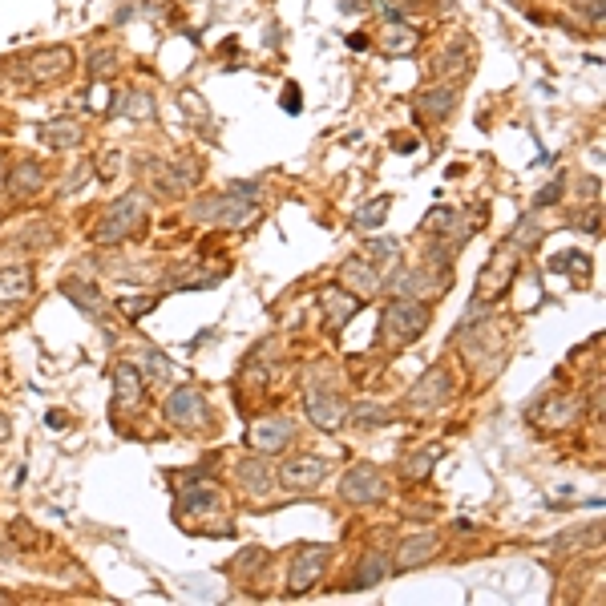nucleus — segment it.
Masks as SVG:
<instances>
[{
  "label": "nucleus",
  "instance_id": "22",
  "mask_svg": "<svg viewBox=\"0 0 606 606\" xmlns=\"http://www.w3.org/2000/svg\"><path fill=\"white\" fill-rule=\"evenodd\" d=\"M380 45H384V53H388V57H409V53L417 49V33H413L409 25H404V21H388V25H384Z\"/></svg>",
  "mask_w": 606,
  "mask_h": 606
},
{
  "label": "nucleus",
  "instance_id": "11",
  "mask_svg": "<svg viewBox=\"0 0 606 606\" xmlns=\"http://www.w3.org/2000/svg\"><path fill=\"white\" fill-rule=\"evenodd\" d=\"M291 437H295V425H291L287 417H267V421H255V425H251V445H255V453H263V457L283 453V449L291 445Z\"/></svg>",
  "mask_w": 606,
  "mask_h": 606
},
{
  "label": "nucleus",
  "instance_id": "1",
  "mask_svg": "<svg viewBox=\"0 0 606 606\" xmlns=\"http://www.w3.org/2000/svg\"><path fill=\"white\" fill-rule=\"evenodd\" d=\"M429 328V303L413 295H392V303L380 312V340L388 344H413Z\"/></svg>",
  "mask_w": 606,
  "mask_h": 606
},
{
  "label": "nucleus",
  "instance_id": "34",
  "mask_svg": "<svg viewBox=\"0 0 606 606\" xmlns=\"http://www.w3.org/2000/svg\"><path fill=\"white\" fill-rule=\"evenodd\" d=\"M154 308V295H142V299H122V312L130 316V320H138V316H146Z\"/></svg>",
  "mask_w": 606,
  "mask_h": 606
},
{
  "label": "nucleus",
  "instance_id": "29",
  "mask_svg": "<svg viewBox=\"0 0 606 606\" xmlns=\"http://www.w3.org/2000/svg\"><path fill=\"white\" fill-rule=\"evenodd\" d=\"M142 376H154V380H174V364L158 352V348H146V360H142Z\"/></svg>",
  "mask_w": 606,
  "mask_h": 606
},
{
  "label": "nucleus",
  "instance_id": "36",
  "mask_svg": "<svg viewBox=\"0 0 606 606\" xmlns=\"http://www.w3.org/2000/svg\"><path fill=\"white\" fill-rule=\"evenodd\" d=\"M578 9H582V17H586L590 25L602 21V0H578Z\"/></svg>",
  "mask_w": 606,
  "mask_h": 606
},
{
  "label": "nucleus",
  "instance_id": "27",
  "mask_svg": "<svg viewBox=\"0 0 606 606\" xmlns=\"http://www.w3.org/2000/svg\"><path fill=\"white\" fill-rule=\"evenodd\" d=\"M574 404H578V400H570V396H558V400H550V404H546V409H554V413H534V421H538V425H546V429H554V425H566V421L578 413Z\"/></svg>",
  "mask_w": 606,
  "mask_h": 606
},
{
  "label": "nucleus",
  "instance_id": "20",
  "mask_svg": "<svg viewBox=\"0 0 606 606\" xmlns=\"http://www.w3.org/2000/svg\"><path fill=\"white\" fill-rule=\"evenodd\" d=\"M29 291H33L29 267H5L0 271V308H5V303H21Z\"/></svg>",
  "mask_w": 606,
  "mask_h": 606
},
{
  "label": "nucleus",
  "instance_id": "24",
  "mask_svg": "<svg viewBox=\"0 0 606 606\" xmlns=\"http://www.w3.org/2000/svg\"><path fill=\"white\" fill-rule=\"evenodd\" d=\"M194 182H198V166H194V162H186V158L170 162V166L162 170V178H158V186H162L166 194H182V190H190Z\"/></svg>",
  "mask_w": 606,
  "mask_h": 606
},
{
  "label": "nucleus",
  "instance_id": "32",
  "mask_svg": "<svg viewBox=\"0 0 606 606\" xmlns=\"http://www.w3.org/2000/svg\"><path fill=\"white\" fill-rule=\"evenodd\" d=\"M114 69H118L114 49H97V53L89 57V73H93V77H101V73H114Z\"/></svg>",
  "mask_w": 606,
  "mask_h": 606
},
{
  "label": "nucleus",
  "instance_id": "35",
  "mask_svg": "<svg viewBox=\"0 0 606 606\" xmlns=\"http://www.w3.org/2000/svg\"><path fill=\"white\" fill-rule=\"evenodd\" d=\"M352 417H356V425H384V421H388V413H380L376 404H360Z\"/></svg>",
  "mask_w": 606,
  "mask_h": 606
},
{
  "label": "nucleus",
  "instance_id": "42",
  "mask_svg": "<svg viewBox=\"0 0 606 606\" xmlns=\"http://www.w3.org/2000/svg\"><path fill=\"white\" fill-rule=\"evenodd\" d=\"M0 89H5V77H0Z\"/></svg>",
  "mask_w": 606,
  "mask_h": 606
},
{
  "label": "nucleus",
  "instance_id": "37",
  "mask_svg": "<svg viewBox=\"0 0 606 606\" xmlns=\"http://www.w3.org/2000/svg\"><path fill=\"white\" fill-rule=\"evenodd\" d=\"M574 227H582V231H598V211H578Z\"/></svg>",
  "mask_w": 606,
  "mask_h": 606
},
{
  "label": "nucleus",
  "instance_id": "43",
  "mask_svg": "<svg viewBox=\"0 0 606 606\" xmlns=\"http://www.w3.org/2000/svg\"><path fill=\"white\" fill-rule=\"evenodd\" d=\"M0 602H5V594H0Z\"/></svg>",
  "mask_w": 606,
  "mask_h": 606
},
{
  "label": "nucleus",
  "instance_id": "13",
  "mask_svg": "<svg viewBox=\"0 0 606 606\" xmlns=\"http://www.w3.org/2000/svg\"><path fill=\"white\" fill-rule=\"evenodd\" d=\"M235 473H239V485H243L251 497H267V493L279 485V477H275V469L267 465V457H263V453H259V457L239 461V465H235Z\"/></svg>",
  "mask_w": 606,
  "mask_h": 606
},
{
  "label": "nucleus",
  "instance_id": "41",
  "mask_svg": "<svg viewBox=\"0 0 606 606\" xmlns=\"http://www.w3.org/2000/svg\"><path fill=\"white\" fill-rule=\"evenodd\" d=\"M5 437H9V421H5V417H0V441H5Z\"/></svg>",
  "mask_w": 606,
  "mask_h": 606
},
{
  "label": "nucleus",
  "instance_id": "12",
  "mask_svg": "<svg viewBox=\"0 0 606 606\" xmlns=\"http://www.w3.org/2000/svg\"><path fill=\"white\" fill-rule=\"evenodd\" d=\"M142 400H146L142 368H138V364H118V376H114V409H118V413H138Z\"/></svg>",
  "mask_w": 606,
  "mask_h": 606
},
{
  "label": "nucleus",
  "instance_id": "39",
  "mask_svg": "<svg viewBox=\"0 0 606 606\" xmlns=\"http://www.w3.org/2000/svg\"><path fill=\"white\" fill-rule=\"evenodd\" d=\"M283 106H287V110H295V106H299V97H295V89H287V93H283Z\"/></svg>",
  "mask_w": 606,
  "mask_h": 606
},
{
  "label": "nucleus",
  "instance_id": "38",
  "mask_svg": "<svg viewBox=\"0 0 606 606\" xmlns=\"http://www.w3.org/2000/svg\"><path fill=\"white\" fill-rule=\"evenodd\" d=\"M554 198H562V182H554V186H546L538 198H534V207H546V202H554Z\"/></svg>",
  "mask_w": 606,
  "mask_h": 606
},
{
  "label": "nucleus",
  "instance_id": "9",
  "mask_svg": "<svg viewBox=\"0 0 606 606\" xmlns=\"http://www.w3.org/2000/svg\"><path fill=\"white\" fill-rule=\"evenodd\" d=\"M324 477H328V461H324V457H291V461L279 469V485L299 489V493L316 489Z\"/></svg>",
  "mask_w": 606,
  "mask_h": 606
},
{
  "label": "nucleus",
  "instance_id": "30",
  "mask_svg": "<svg viewBox=\"0 0 606 606\" xmlns=\"http://www.w3.org/2000/svg\"><path fill=\"white\" fill-rule=\"evenodd\" d=\"M122 114H126V118H138V114H142V118H150V114H154V101H150L146 93H126Z\"/></svg>",
  "mask_w": 606,
  "mask_h": 606
},
{
  "label": "nucleus",
  "instance_id": "28",
  "mask_svg": "<svg viewBox=\"0 0 606 606\" xmlns=\"http://www.w3.org/2000/svg\"><path fill=\"white\" fill-rule=\"evenodd\" d=\"M437 457H441V449H417L409 461L400 465V473H404V477H425V473L437 465Z\"/></svg>",
  "mask_w": 606,
  "mask_h": 606
},
{
  "label": "nucleus",
  "instance_id": "21",
  "mask_svg": "<svg viewBox=\"0 0 606 606\" xmlns=\"http://www.w3.org/2000/svg\"><path fill=\"white\" fill-rule=\"evenodd\" d=\"M61 291L77 303V308H81L85 316H93V320L101 316V291H97V283H89V279H65V283H61Z\"/></svg>",
  "mask_w": 606,
  "mask_h": 606
},
{
  "label": "nucleus",
  "instance_id": "19",
  "mask_svg": "<svg viewBox=\"0 0 606 606\" xmlns=\"http://www.w3.org/2000/svg\"><path fill=\"white\" fill-rule=\"evenodd\" d=\"M320 303H324V312H328V324L340 332V328L356 316V303H360V299H356V295H348L344 287H328V291L320 295Z\"/></svg>",
  "mask_w": 606,
  "mask_h": 606
},
{
  "label": "nucleus",
  "instance_id": "8",
  "mask_svg": "<svg viewBox=\"0 0 606 606\" xmlns=\"http://www.w3.org/2000/svg\"><path fill=\"white\" fill-rule=\"evenodd\" d=\"M308 417H312V425L316 429H324V433H332V429H340L344 421H348V404H344V396H336V392H324V388H308Z\"/></svg>",
  "mask_w": 606,
  "mask_h": 606
},
{
  "label": "nucleus",
  "instance_id": "10",
  "mask_svg": "<svg viewBox=\"0 0 606 606\" xmlns=\"http://www.w3.org/2000/svg\"><path fill=\"white\" fill-rule=\"evenodd\" d=\"M340 287L356 299H372L380 291V275H376V263H368L364 255L356 259H344L340 263Z\"/></svg>",
  "mask_w": 606,
  "mask_h": 606
},
{
  "label": "nucleus",
  "instance_id": "7",
  "mask_svg": "<svg viewBox=\"0 0 606 606\" xmlns=\"http://www.w3.org/2000/svg\"><path fill=\"white\" fill-rule=\"evenodd\" d=\"M340 497H344L348 505H372V501H380V497H384V477H380V469H372V465L348 469V477L340 481Z\"/></svg>",
  "mask_w": 606,
  "mask_h": 606
},
{
  "label": "nucleus",
  "instance_id": "23",
  "mask_svg": "<svg viewBox=\"0 0 606 606\" xmlns=\"http://www.w3.org/2000/svg\"><path fill=\"white\" fill-rule=\"evenodd\" d=\"M41 142L53 146V150H73L81 142V126L73 118H57V122H45L41 126Z\"/></svg>",
  "mask_w": 606,
  "mask_h": 606
},
{
  "label": "nucleus",
  "instance_id": "18",
  "mask_svg": "<svg viewBox=\"0 0 606 606\" xmlns=\"http://www.w3.org/2000/svg\"><path fill=\"white\" fill-rule=\"evenodd\" d=\"M453 106H457V85H433V89L421 93V101H417V110H421L425 118H433V122H445V118L453 114Z\"/></svg>",
  "mask_w": 606,
  "mask_h": 606
},
{
  "label": "nucleus",
  "instance_id": "17",
  "mask_svg": "<svg viewBox=\"0 0 606 606\" xmlns=\"http://www.w3.org/2000/svg\"><path fill=\"white\" fill-rule=\"evenodd\" d=\"M178 510L186 514V510H194V514H219L223 510V493L215 489V485H190L182 497H178Z\"/></svg>",
  "mask_w": 606,
  "mask_h": 606
},
{
  "label": "nucleus",
  "instance_id": "2",
  "mask_svg": "<svg viewBox=\"0 0 606 606\" xmlns=\"http://www.w3.org/2000/svg\"><path fill=\"white\" fill-rule=\"evenodd\" d=\"M142 211H146L142 194H122L118 202H110V207H106V215H101V223H97L93 239H97L101 247H114V243H122V239H130V235H138V227H142Z\"/></svg>",
  "mask_w": 606,
  "mask_h": 606
},
{
  "label": "nucleus",
  "instance_id": "33",
  "mask_svg": "<svg viewBox=\"0 0 606 606\" xmlns=\"http://www.w3.org/2000/svg\"><path fill=\"white\" fill-rule=\"evenodd\" d=\"M364 259H368V263H380V259H392V263H396V243H392V239H376V243H368Z\"/></svg>",
  "mask_w": 606,
  "mask_h": 606
},
{
  "label": "nucleus",
  "instance_id": "4",
  "mask_svg": "<svg viewBox=\"0 0 606 606\" xmlns=\"http://www.w3.org/2000/svg\"><path fill=\"white\" fill-rule=\"evenodd\" d=\"M332 562V546H299L291 558V574H287V594H303L312 590L324 574V566Z\"/></svg>",
  "mask_w": 606,
  "mask_h": 606
},
{
  "label": "nucleus",
  "instance_id": "5",
  "mask_svg": "<svg viewBox=\"0 0 606 606\" xmlns=\"http://www.w3.org/2000/svg\"><path fill=\"white\" fill-rule=\"evenodd\" d=\"M518 255L522 251H514L510 243H505L501 251H497V259L481 271V279H477V291H473V303H489V299H497L505 287H510V279L518 275Z\"/></svg>",
  "mask_w": 606,
  "mask_h": 606
},
{
  "label": "nucleus",
  "instance_id": "6",
  "mask_svg": "<svg viewBox=\"0 0 606 606\" xmlns=\"http://www.w3.org/2000/svg\"><path fill=\"white\" fill-rule=\"evenodd\" d=\"M453 396V380H449V372L445 368H429L413 388H409V396H404V404L409 409H417V413H433V409H441V404Z\"/></svg>",
  "mask_w": 606,
  "mask_h": 606
},
{
  "label": "nucleus",
  "instance_id": "31",
  "mask_svg": "<svg viewBox=\"0 0 606 606\" xmlns=\"http://www.w3.org/2000/svg\"><path fill=\"white\" fill-rule=\"evenodd\" d=\"M267 558H271L267 550H255V546H251V550H243V554L231 562V574H251V566H263Z\"/></svg>",
  "mask_w": 606,
  "mask_h": 606
},
{
  "label": "nucleus",
  "instance_id": "15",
  "mask_svg": "<svg viewBox=\"0 0 606 606\" xmlns=\"http://www.w3.org/2000/svg\"><path fill=\"white\" fill-rule=\"evenodd\" d=\"M388 570H392V558H388L384 550H372V554L360 558L356 578L348 582V590H372V586H380V582L388 578Z\"/></svg>",
  "mask_w": 606,
  "mask_h": 606
},
{
  "label": "nucleus",
  "instance_id": "14",
  "mask_svg": "<svg viewBox=\"0 0 606 606\" xmlns=\"http://www.w3.org/2000/svg\"><path fill=\"white\" fill-rule=\"evenodd\" d=\"M441 550V538H433V534H417V538H404V546L396 550V558H392V566L396 570H417L421 562H429L433 554Z\"/></svg>",
  "mask_w": 606,
  "mask_h": 606
},
{
  "label": "nucleus",
  "instance_id": "40",
  "mask_svg": "<svg viewBox=\"0 0 606 606\" xmlns=\"http://www.w3.org/2000/svg\"><path fill=\"white\" fill-rule=\"evenodd\" d=\"M348 45H352V49H364V45H368V37H360V33H352V37H348Z\"/></svg>",
  "mask_w": 606,
  "mask_h": 606
},
{
  "label": "nucleus",
  "instance_id": "16",
  "mask_svg": "<svg viewBox=\"0 0 606 606\" xmlns=\"http://www.w3.org/2000/svg\"><path fill=\"white\" fill-rule=\"evenodd\" d=\"M73 69V53L69 49H49V53H37L29 61V77L33 81H53V77H65Z\"/></svg>",
  "mask_w": 606,
  "mask_h": 606
},
{
  "label": "nucleus",
  "instance_id": "25",
  "mask_svg": "<svg viewBox=\"0 0 606 606\" xmlns=\"http://www.w3.org/2000/svg\"><path fill=\"white\" fill-rule=\"evenodd\" d=\"M388 207H392V202L380 194V198L364 202V207L356 211V219H352V223H356L360 231H376V227H384V219H388Z\"/></svg>",
  "mask_w": 606,
  "mask_h": 606
},
{
  "label": "nucleus",
  "instance_id": "26",
  "mask_svg": "<svg viewBox=\"0 0 606 606\" xmlns=\"http://www.w3.org/2000/svg\"><path fill=\"white\" fill-rule=\"evenodd\" d=\"M9 182H13V194H37L41 182H45V170H41L37 162H21Z\"/></svg>",
  "mask_w": 606,
  "mask_h": 606
},
{
  "label": "nucleus",
  "instance_id": "3",
  "mask_svg": "<svg viewBox=\"0 0 606 606\" xmlns=\"http://www.w3.org/2000/svg\"><path fill=\"white\" fill-rule=\"evenodd\" d=\"M162 417L182 433H198L207 425V400H202L198 388H174L162 404Z\"/></svg>",
  "mask_w": 606,
  "mask_h": 606
}]
</instances>
